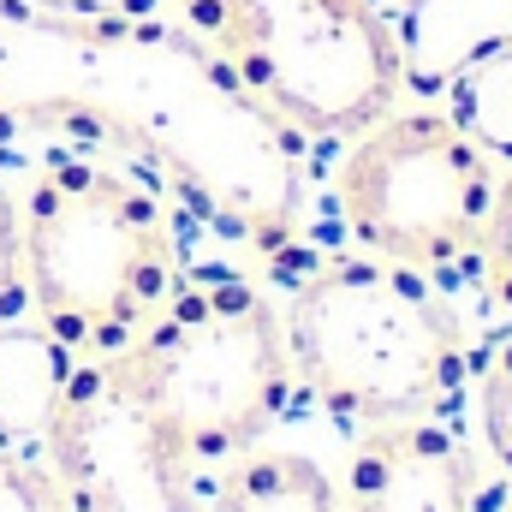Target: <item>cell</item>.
I'll use <instances>...</instances> for the list:
<instances>
[{"instance_id":"6","label":"cell","mask_w":512,"mask_h":512,"mask_svg":"<svg viewBox=\"0 0 512 512\" xmlns=\"http://www.w3.org/2000/svg\"><path fill=\"white\" fill-rule=\"evenodd\" d=\"M489 203V155L453 126V114H382L340 161V209L358 245L411 274L477 251Z\"/></svg>"},{"instance_id":"4","label":"cell","mask_w":512,"mask_h":512,"mask_svg":"<svg viewBox=\"0 0 512 512\" xmlns=\"http://www.w3.org/2000/svg\"><path fill=\"white\" fill-rule=\"evenodd\" d=\"M286 352L322 405L376 429L435 417L465 370V322L399 262H340L298 286Z\"/></svg>"},{"instance_id":"16","label":"cell","mask_w":512,"mask_h":512,"mask_svg":"<svg viewBox=\"0 0 512 512\" xmlns=\"http://www.w3.org/2000/svg\"><path fill=\"white\" fill-rule=\"evenodd\" d=\"M477 405H483V435H489L495 459L512 471V340L489 358L483 387H477Z\"/></svg>"},{"instance_id":"15","label":"cell","mask_w":512,"mask_h":512,"mask_svg":"<svg viewBox=\"0 0 512 512\" xmlns=\"http://www.w3.org/2000/svg\"><path fill=\"white\" fill-rule=\"evenodd\" d=\"M477 262H483L489 298L501 310H512V173L495 185V203H489V221H483V239H477Z\"/></svg>"},{"instance_id":"5","label":"cell","mask_w":512,"mask_h":512,"mask_svg":"<svg viewBox=\"0 0 512 512\" xmlns=\"http://www.w3.org/2000/svg\"><path fill=\"white\" fill-rule=\"evenodd\" d=\"M173 24L227 78L298 131L376 126L399 84L376 0H167Z\"/></svg>"},{"instance_id":"11","label":"cell","mask_w":512,"mask_h":512,"mask_svg":"<svg viewBox=\"0 0 512 512\" xmlns=\"http://www.w3.org/2000/svg\"><path fill=\"white\" fill-rule=\"evenodd\" d=\"M203 512H346V501L310 453L268 447L239 453L203 495Z\"/></svg>"},{"instance_id":"13","label":"cell","mask_w":512,"mask_h":512,"mask_svg":"<svg viewBox=\"0 0 512 512\" xmlns=\"http://www.w3.org/2000/svg\"><path fill=\"white\" fill-rule=\"evenodd\" d=\"M0 512H72L42 453L0 447Z\"/></svg>"},{"instance_id":"10","label":"cell","mask_w":512,"mask_h":512,"mask_svg":"<svg viewBox=\"0 0 512 512\" xmlns=\"http://www.w3.org/2000/svg\"><path fill=\"white\" fill-rule=\"evenodd\" d=\"M72 370H78V352L66 340H54L42 322L0 328V447L42 453V441L66 405Z\"/></svg>"},{"instance_id":"7","label":"cell","mask_w":512,"mask_h":512,"mask_svg":"<svg viewBox=\"0 0 512 512\" xmlns=\"http://www.w3.org/2000/svg\"><path fill=\"white\" fill-rule=\"evenodd\" d=\"M42 459L72 512H203L197 471L108 358H78Z\"/></svg>"},{"instance_id":"8","label":"cell","mask_w":512,"mask_h":512,"mask_svg":"<svg viewBox=\"0 0 512 512\" xmlns=\"http://www.w3.org/2000/svg\"><path fill=\"white\" fill-rule=\"evenodd\" d=\"M477 465L465 441L435 423H376L352 459V512H471Z\"/></svg>"},{"instance_id":"14","label":"cell","mask_w":512,"mask_h":512,"mask_svg":"<svg viewBox=\"0 0 512 512\" xmlns=\"http://www.w3.org/2000/svg\"><path fill=\"white\" fill-rule=\"evenodd\" d=\"M30 316V274H24V215L0 179V328Z\"/></svg>"},{"instance_id":"2","label":"cell","mask_w":512,"mask_h":512,"mask_svg":"<svg viewBox=\"0 0 512 512\" xmlns=\"http://www.w3.org/2000/svg\"><path fill=\"white\" fill-rule=\"evenodd\" d=\"M18 215L30 310L78 358L131 346L179 292L173 215L120 167L48 155Z\"/></svg>"},{"instance_id":"3","label":"cell","mask_w":512,"mask_h":512,"mask_svg":"<svg viewBox=\"0 0 512 512\" xmlns=\"http://www.w3.org/2000/svg\"><path fill=\"white\" fill-rule=\"evenodd\" d=\"M108 364L191 471L251 453L292 387L286 328L274 304L239 280L179 286L131 346L108 352Z\"/></svg>"},{"instance_id":"9","label":"cell","mask_w":512,"mask_h":512,"mask_svg":"<svg viewBox=\"0 0 512 512\" xmlns=\"http://www.w3.org/2000/svg\"><path fill=\"white\" fill-rule=\"evenodd\" d=\"M512 42V0H405L393 18L399 84L417 96L447 90L471 60Z\"/></svg>"},{"instance_id":"1","label":"cell","mask_w":512,"mask_h":512,"mask_svg":"<svg viewBox=\"0 0 512 512\" xmlns=\"http://www.w3.org/2000/svg\"><path fill=\"white\" fill-rule=\"evenodd\" d=\"M60 131L173 173L227 233L262 251L292 239L304 137L245 96L167 18H72L0 0V137Z\"/></svg>"},{"instance_id":"17","label":"cell","mask_w":512,"mask_h":512,"mask_svg":"<svg viewBox=\"0 0 512 512\" xmlns=\"http://www.w3.org/2000/svg\"><path fill=\"white\" fill-rule=\"evenodd\" d=\"M48 12H72V18H161L167 0H36Z\"/></svg>"},{"instance_id":"12","label":"cell","mask_w":512,"mask_h":512,"mask_svg":"<svg viewBox=\"0 0 512 512\" xmlns=\"http://www.w3.org/2000/svg\"><path fill=\"white\" fill-rule=\"evenodd\" d=\"M447 90H453V126L483 155L512 161V42L483 54V60H471Z\"/></svg>"}]
</instances>
